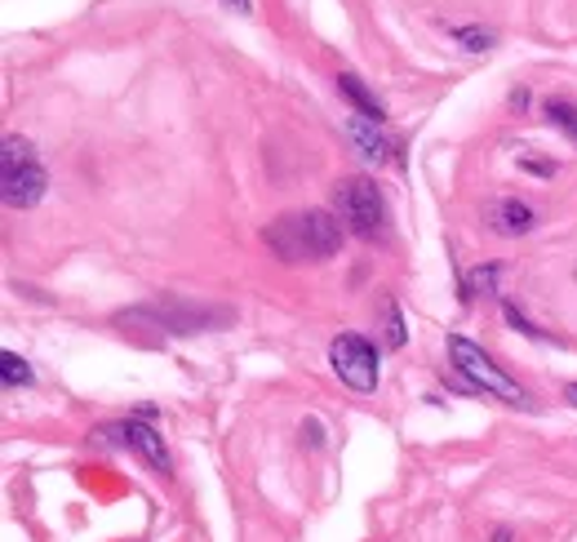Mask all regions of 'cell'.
Wrapping results in <instances>:
<instances>
[{
    "mask_svg": "<svg viewBox=\"0 0 577 542\" xmlns=\"http://www.w3.org/2000/svg\"><path fill=\"white\" fill-rule=\"evenodd\" d=\"M267 244L284 263H320L343 250V223L329 210H303L284 214L267 227Z\"/></svg>",
    "mask_w": 577,
    "mask_h": 542,
    "instance_id": "6da1fadb",
    "label": "cell"
},
{
    "mask_svg": "<svg viewBox=\"0 0 577 542\" xmlns=\"http://www.w3.org/2000/svg\"><path fill=\"white\" fill-rule=\"evenodd\" d=\"M449 356H453V369L471 382V387H479L485 396H498V401H507V405H524V409H534V401H528V391L520 387V382H511L493 361H489V352L485 348H475L471 338H462V333H453L449 338Z\"/></svg>",
    "mask_w": 577,
    "mask_h": 542,
    "instance_id": "7a4b0ae2",
    "label": "cell"
},
{
    "mask_svg": "<svg viewBox=\"0 0 577 542\" xmlns=\"http://www.w3.org/2000/svg\"><path fill=\"white\" fill-rule=\"evenodd\" d=\"M0 165H5V205L10 210H31L44 187H50V174H44V165L36 161V147L27 138H5V156H0Z\"/></svg>",
    "mask_w": 577,
    "mask_h": 542,
    "instance_id": "3957f363",
    "label": "cell"
},
{
    "mask_svg": "<svg viewBox=\"0 0 577 542\" xmlns=\"http://www.w3.org/2000/svg\"><path fill=\"white\" fill-rule=\"evenodd\" d=\"M333 205H338V218H343L356 236H364V240H373V236L382 231V223H387V205H382V191H377L364 174L343 178L338 187H333Z\"/></svg>",
    "mask_w": 577,
    "mask_h": 542,
    "instance_id": "277c9868",
    "label": "cell"
},
{
    "mask_svg": "<svg viewBox=\"0 0 577 542\" xmlns=\"http://www.w3.org/2000/svg\"><path fill=\"white\" fill-rule=\"evenodd\" d=\"M329 365L356 391H373L377 387V352H373V342L360 338V333H338V338H333Z\"/></svg>",
    "mask_w": 577,
    "mask_h": 542,
    "instance_id": "5b68a950",
    "label": "cell"
},
{
    "mask_svg": "<svg viewBox=\"0 0 577 542\" xmlns=\"http://www.w3.org/2000/svg\"><path fill=\"white\" fill-rule=\"evenodd\" d=\"M125 325H152L161 333H201L209 325H222L227 312H205V307H191V303H152V307H138L129 316H120Z\"/></svg>",
    "mask_w": 577,
    "mask_h": 542,
    "instance_id": "8992f818",
    "label": "cell"
},
{
    "mask_svg": "<svg viewBox=\"0 0 577 542\" xmlns=\"http://www.w3.org/2000/svg\"><path fill=\"white\" fill-rule=\"evenodd\" d=\"M103 440H107V445H129L142 463H148L156 476H169V450H165V436L156 431V427H148V423H142V418H129V423H116V427H103L99 431Z\"/></svg>",
    "mask_w": 577,
    "mask_h": 542,
    "instance_id": "52a82bcc",
    "label": "cell"
},
{
    "mask_svg": "<svg viewBox=\"0 0 577 542\" xmlns=\"http://www.w3.org/2000/svg\"><path fill=\"white\" fill-rule=\"evenodd\" d=\"M347 138L356 142V152L369 161V165H382V161H392V138L387 134H377V125L373 121H364V116H347Z\"/></svg>",
    "mask_w": 577,
    "mask_h": 542,
    "instance_id": "ba28073f",
    "label": "cell"
},
{
    "mask_svg": "<svg viewBox=\"0 0 577 542\" xmlns=\"http://www.w3.org/2000/svg\"><path fill=\"white\" fill-rule=\"evenodd\" d=\"M489 218H493V231L498 236H524V231L538 227V210L528 205V201H520V196H507V201H498Z\"/></svg>",
    "mask_w": 577,
    "mask_h": 542,
    "instance_id": "9c48e42d",
    "label": "cell"
},
{
    "mask_svg": "<svg viewBox=\"0 0 577 542\" xmlns=\"http://www.w3.org/2000/svg\"><path fill=\"white\" fill-rule=\"evenodd\" d=\"M338 89L347 93V103H351V108H356L364 121H373V125H382V121H387V108L377 103V93H369V89H364V80H360V76L343 72V76H338Z\"/></svg>",
    "mask_w": 577,
    "mask_h": 542,
    "instance_id": "30bf717a",
    "label": "cell"
},
{
    "mask_svg": "<svg viewBox=\"0 0 577 542\" xmlns=\"http://www.w3.org/2000/svg\"><path fill=\"white\" fill-rule=\"evenodd\" d=\"M547 121L555 129H564V138L577 147V108L573 103H564V98H551V103H547Z\"/></svg>",
    "mask_w": 577,
    "mask_h": 542,
    "instance_id": "8fae6325",
    "label": "cell"
},
{
    "mask_svg": "<svg viewBox=\"0 0 577 542\" xmlns=\"http://www.w3.org/2000/svg\"><path fill=\"white\" fill-rule=\"evenodd\" d=\"M0 382H5V387H31L36 374H31V365H27L23 356L5 352V356H0Z\"/></svg>",
    "mask_w": 577,
    "mask_h": 542,
    "instance_id": "7c38bea8",
    "label": "cell"
},
{
    "mask_svg": "<svg viewBox=\"0 0 577 542\" xmlns=\"http://www.w3.org/2000/svg\"><path fill=\"white\" fill-rule=\"evenodd\" d=\"M498 267H475L466 280H462V293L466 299H475V293H498Z\"/></svg>",
    "mask_w": 577,
    "mask_h": 542,
    "instance_id": "4fadbf2b",
    "label": "cell"
},
{
    "mask_svg": "<svg viewBox=\"0 0 577 542\" xmlns=\"http://www.w3.org/2000/svg\"><path fill=\"white\" fill-rule=\"evenodd\" d=\"M449 36H453L462 49H471V54H485V49L493 45V31H479V27H449Z\"/></svg>",
    "mask_w": 577,
    "mask_h": 542,
    "instance_id": "5bb4252c",
    "label": "cell"
},
{
    "mask_svg": "<svg viewBox=\"0 0 577 542\" xmlns=\"http://www.w3.org/2000/svg\"><path fill=\"white\" fill-rule=\"evenodd\" d=\"M387 325H392V329H387V342H392V348H405V320H400L396 307L387 312Z\"/></svg>",
    "mask_w": 577,
    "mask_h": 542,
    "instance_id": "9a60e30c",
    "label": "cell"
},
{
    "mask_svg": "<svg viewBox=\"0 0 577 542\" xmlns=\"http://www.w3.org/2000/svg\"><path fill=\"white\" fill-rule=\"evenodd\" d=\"M507 320H511V325H515L520 333H528V338H542V329H534V325H528V320H524V316H520V312H515L511 303H507Z\"/></svg>",
    "mask_w": 577,
    "mask_h": 542,
    "instance_id": "2e32d148",
    "label": "cell"
},
{
    "mask_svg": "<svg viewBox=\"0 0 577 542\" xmlns=\"http://www.w3.org/2000/svg\"><path fill=\"white\" fill-rule=\"evenodd\" d=\"M303 440H307V445H320V423H303Z\"/></svg>",
    "mask_w": 577,
    "mask_h": 542,
    "instance_id": "e0dca14e",
    "label": "cell"
},
{
    "mask_svg": "<svg viewBox=\"0 0 577 542\" xmlns=\"http://www.w3.org/2000/svg\"><path fill=\"white\" fill-rule=\"evenodd\" d=\"M524 169H534V174H555V165H542V161H524Z\"/></svg>",
    "mask_w": 577,
    "mask_h": 542,
    "instance_id": "ac0fdd59",
    "label": "cell"
},
{
    "mask_svg": "<svg viewBox=\"0 0 577 542\" xmlns=\"http://www.w3.org/2000/svg\"><path fill=\"white\" fill-rule=\"evenodd\" d=\"M564 401L577 409V382H568V387H564Z\"/></svg>",
    "mask_w": 577,
    "mask_h": 542,
    "instance_id": "d6986e66",
    "label": "cell"
},
{
    "mask_svg": "<svg viewBox=\"0 0 577 542\" xmlns=\"http://www.w3.org/2000/svg\"><path fill=\"white\" fill-rule=\"evenodd\" d=\"M227 5H235V10H249V0H227Z\"/></svg>",
    "mask_w": 577,
    "mask_h": 542,
    "instance_id": "ffe728a7",
    "label": "cell"
},
{
    "mask_svg": "<svg viewBox=\"0 0 577 542\" xmlns=\"http://www.w3.org/2000/svg\"><path fill=\"white\" fill-rule=\"evenodd\" d=\"M573 276H577V272H573Z\"/></svg>",
    "mask_w": 577,
    "mask_h": 542,
    "instance_id": "44dd1931",
    "label": "cell"
}]
</instances>
